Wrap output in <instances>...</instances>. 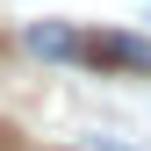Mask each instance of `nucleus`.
I'll list each match as a JSON object with an SVG mask.
<instances>
[{"label": "nucleus", "instance_id": "obj_1", "mask_svg": "<svg viewBox=\"0 0 151 151\" xmlns=\"http://www.w3.org/2000/svg\"><path fill=\"white\" fill-rule=\"evenodd\" d=\"M79 65H115V72H151V43L144 36H86V58Z\"/></svg>", "mask_w": 151, "mask_h": 151}, {"label": "nucleus", "instance_id": "obj_2", "mask_svg": "<svg viewBox=\"0 0 151 151\" xmlns=\"http://www.w3.org/2000/svg\"><path fill=\"white\" fill-rule=\"evenodd\" d=\"M22 43L36 50V58H58V65H79V58H86V36H72L65 22H29Z\"/></svg>", "mask_w": 151, "mask_h": 151}, {"label": "nucleus", "instance_id": "obj_3", "mask_svg": "<svg viewBox=\"0 0 151 151\" xmlns=\"http://www.w3.org/2000/svg\"><path fill=\"white\" fill-rule=\"evenodd\" d=\"M93 151H151V144H137V137H93Z\"/></svg>", "mask_w": 151, "mask_h": 151}]
</instances>
